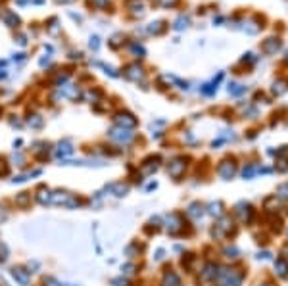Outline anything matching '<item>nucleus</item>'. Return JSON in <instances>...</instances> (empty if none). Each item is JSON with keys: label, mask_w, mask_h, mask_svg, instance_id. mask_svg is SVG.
<instances>
[{"label": "nucleus", "mask_w": 288, "mask_h": 286, "mask_svg": "<svg viewBox=\"0 0 288 286\" xmlns=\"http://www.w3.org/2000/svg\"><path fill=\"white\" fill-rule=\"evenodd\" d=\"M10 275H12V279L16 283H19L21 286H27L31 283V273L27 269H23V267H12L10 269Z\"/></svg>", "instance_id": "f257e3e1"}, {"label": "nucleus", "mask_w": 288, "mask_h": 286, "mask_svg": "<svg viewBox=\"0 0 288 286\" xmlns=\"http://www.w3.org/2000/svg\"><path fill=\"white\" fill-rule=\"evenodd\" d=\"M217 273H219V265L217 263H206L204 269H202V279L211 283V281L217 279Z\"/></svg>", "instance_id": "f03ea898"}, {"label": "nucleus", "mask_w": 288, "mask_h": 286, "mask_svg": "<svg viewBox=\"0 0 288 286\" xmlns=\"http://www.w3.org/2000/svg\"><path fill=\"white\" fill-rule=\"evenodd\" d=\"M161 286H183V279L175 271H165L161 279Z\"/></svg>", "instance_id": "7ed1b4c3"}, {"label": "nucleus", "mask_w": 288, "mask_h": 286, "mask_svg": "<svg viewBox=\"0 0 288 286\" xmlns=\"http://www.w3.org/2000/svg\"><path fill=\"white\" fill-rule=\"evenodd\" d=\"M35 200L40 204V206H46V204H52V192L48 191L46 187H40L38 191L35 192Z\"/></svg>", "instance_id": "20e7f679"}, {"label": "nucleus", "mask_w": 288, "mask_h": 286, "mask_svg": "<svg viewBox=\"0 0 288 286\" xmlns=\"http://www.w3.org/2000/svg\"><path fill=\"white\" fill-rule=\"evenodd\" d=\"M185 167H187V163H183V159H175V161L169 163L167 173H169L171 177H179V175L185 171Z\"/></svg>", "instance_id": "39448f33"}, {"label": "nucleus", "mask_w": 288, "mask_h": 286, "mask_svg": "<svg viewBox=\"0 0 288 286\" xmlns=\"http://www.w3.org/2000/svg\"><path fill=\"white\" fill-rule=\"evenodd\" d=\"M16 206L18 208H21V210H25L27 206H31V192H19L18 196H16Z\"/></svg>", "instance_id": "423d86ee"}, {"label": "nucleus", "mask_w": 288, "mask_h": 286, "mask_svg": "<svg viewBox=\"0 0 288 286\" xmlns=\"http://www.w3.org/2000/svg\"><path fill=\"white\" fill-rule=\"evenodd\" d=\"M217 173H219V177H221V179H225V181H229V179H232V177H234L236 169H234L232 165L229 167V165H225V163H221V165H219V169H217Z\"/></svg>", "instance_id": "0eeeda50"}, {"label": "nucleus", "mask_w": 288, "mask_h": 286, "mask_svg": "<svg viewBox=\"0 0 288 286\" xmlns=\"http://www.w3.org/2000/svg\"><path fill=\"white\" fill-rule=\"evenodd\" d=\"M275 269H277L279 277H283V279H287L288 277V263L285 257H279V259L275 261Z\"/></svg>", "instance_id": "6e6552de"}, {"label": "nucleus", "mask_w": 288, "mask_h": 286, "mask_svg": "<svg viewBox=\"0 0 288 286\" xmlns=\"http://www.w3.org/2000/svg\"><path fill=\"white\" fill-rule=\"evenodd\" d=\"M69 192L67 191H56L52 192V204H65L67 200H69Z\"/></svg>", "instance_id": "1a4fd4ad"}, {"label": "nucleus", "mask_w": 288, "mask_h": 286, "mask_svg": "<svg viewBox=\"0 0 288 286\" xmlns=\"http://www.w3.org/2000/svg\"><path fill=\"white\" fill-rule=\"evenodd\" d=\"M189 215L194 217V219L202 217V215H204V206H202V204H198V202L191 204V206H189Z\"/></svg>", "instance_id": "9d476101"}, {"label": "nucleus", "mask_w": 288, "mask_h": 286, "mask_svg": "<svg viewBox=\"0 0 288 286\" xmlns=\"http://www.w3.org/2000/svg\"><path fill=\"white\" fill-rule=\"evenodd\" d=\"M65 208H81V206H85V200H81V198H77L75 194H71L69 196V200L64 204Z\"/></svg>", "instance_id": "9b49d317"}, {"label": "nucleus", "mask_w": 288, "mask_h": 286, "mask_svg": "<svg viewBox=\"0 0 288 286\" xmlns=\"http://www.w3.org/2000/svg\"><path fill=\"white\" fill-rule=\"evenodd\" d=\"M8 257H10V248L4 242H0V263H6Z\"/></svg>", "instance_id": "f8f14e48"}, {"label": "nucleus", "mask_w": 288, "mask_h": 286, "mask_svg": "<svg viewBox=\"0 0 288 286\" xmlns=\"http://www.w3.org/2000/svg\"><path fill=\"white\" fill-rule=\"evenodd\" d=\"M8 217H10V210L4 204H0V223H4Z\"/></svg>", "instance_id": "ddd939ff"}, {"label": "nucleus", "mask_w": 288, "mask_h": 286, "mask_svg": "<svg viewBox=\"0 0 288 286\" xmlns=\"http://www.w3.org/2000/svg\"><path fill=\"white\" fill-rule=\"evenodd\" d=\"M238 248H234V246H230V248H225V255L227 257H238Z\"/></svg>", "instance_id": "4468645a"}, {"label": "nucleus", "mask_w": 288, "mask_h": 286, "mask_svg": "<svg viewBox=\"0 0 288 286\" xmlns=\"http://www.w3.org/2000/svg\"><path fill=\"white\" fill-rule=\"evenodd\" d=\"M277 192H279V196H281V198H288V183L281 185V187L277 189Z\"/></svg>", "instance_id": "2eb2a0df"}, {"label": "nucleus", "mask_w": 288, "mask_h": 286, "mask_svg": "<svg viewBox=\"0 0 288 286\" xmlns=\"http://www.w3.org/2000/svg\"><path fill=\"white\" fill-rule=\"evenodd\" d=\"M112 285L114 286H127V281H125V279H114Z\"/></svg>", "instance_id": "dca6fc26"}, {"label": "nucleus", "mask_w": 288, "mask_h": 286, "mask_svg": "<svg viewBox=\"0 0 288 286\" xmlns=\"http://www.w3.org/2000/svg\"><path fill=\"white\" fill-rule=\"evenodd\" d=\"M133 269H134V265H133V263H127V265L123 267V273H125V275H131V273H134Z\"/></svg>", "instance_id": "f3484780"}, {"label": "nucleus", "mask_w": 288, "mask_h": 286, "mask_svg": "<svg viewBox=\"0 0 288 286\" xmlns=\"http://www.w3.org/2000/svg\"><path fill=\"white\" fill-rule=\"evenodd\" d=\"M161 257H163V250H158L156 255H154V259H161Z\"/></svg>", "instance_id": "a211bd4d"}, {"label": "nucleus", "mask_w": 288, "mask_h": 286, "mask_svg": "<svg viewBox=\"0 0 288 286\" xmlns=\"http://www.w3.org/2000/svg\"><path fill=\"white\" fill-rule=\"evenodd\" d=\"M259 286H267V285H259Z\"/></svg>", "instance_id": "6ab92c4d"}]
</instances>
